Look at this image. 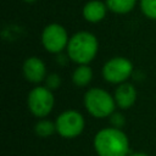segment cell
Listing matches in <instances>:
<instances>
[{"label":"cell","mask_w":156,"mask_h":156,"mask_svg":"<svg viewBox=\"0 0 156 156\" xmlns=\"http://www.w3.org/2000/svg\"><path fill=\"white\" fill-rule=\"evenodd\" d=\"M107 6L105 2L100 0H90L84 4L82 15L83 18L89 23H99L101 22L107 13Z\"/></svg>","instance_id":"cell-10"},{"label":"cell","mask_w":156,"mask_h":156,"mask_svg":"<svg viewBox=\"0 0 156 156\" xmlns=\"http://www.w3.org/2000/svg\"><path fill=\"white\" fill-rule=\"evenodd\" d=\"M128 156H149V155L145 152H130Z\"/></svg>","instance_id":"cell-17"},{"label":"cell","mask_w":156,"mask_h":156,"mask_svg":"<svg viewBox=\"0 0 156 156\" xmlns=\"http://www.w3.org/2000/svg\"><path fill=\"white\" fill-rule=\"evenodd\" d=\"M93 146L98 156H128L130 154L127 134L113 127L100 129L94 136Z\"/></svg>","instance_id":"cell-1"},{"label":"cell","mask_w":156,"mask_h":156,"mask_svg":"<svg viewBox=\"0 0 156 156\" xmlns=\"http://www.w3.org/2000/svg\"><path fill=\"white\" fill-rule=\"evenodd\" d=\"M56 132V124L55 122L46 119V118H40L35 126H34V133L39 138H49Z\"/></svg>","instance_id":"cell-13"},{"label":"cell","mask_w":156,"mask_h":156,"mask_svg":"<svg viewBox=\"0 0 156 156\" xmlns=\"http://www.w3.org/2000/svg\"><path fill=\"white\" fill-rule=\"evenodd\" d=\"M22 72L26 80L33 84H39L40 82H44L48 76L44 61L37 56H30L24 60Z\"/></svg>","instance_id":"cell-8"},{"label":"cell","mask_w":156,"mask_h":156,"mask_svg":"<svg viewBox=\"0 0 156 156\" xmlns=\"http://www.w3.org/2000/svg\"><path fill=\"white\" fill-rule=\"evenodd\" d=\"M98 50V38L88 30H80L69 37L66 52L72 62L77 65H89L95 58Z\"/></svg>","instance_id":"cell-2"},{"label":"cell","mask_w":156,"mask_h":156,"mask_svg":"<svg viewBox=\"0 0 156 156\" xmlns=\"http://www.w3.org/2000/svg\"><path fill=\"white\" fill-rule=\"evenodd\" d=\"M83 104L89 115L95 118L110 117L116 108L113 95L102 88H90L85 91Z\"/></svg>","instance_id":"cell-3"},{"label":"cell","mask_w":156,"mask_h":156,"mask_svg":"<svg viewBox=\"0 0 156 156\" xmlns=\"http://www.w3.org/2000/svg\"><path fill=\"white\" fill-rule=\"evenodd\" d=\"M68 41L69 37L66 28L58 23H50L41 32V44L50 54H61L67 49Z\"/></svg>","instance_id":"cell-7"},{"label":"cell","mask_w":156,"mask_h":156,"mask_svg":"<svg viewBox=\"0 0 156 156\" xmlns=\"http://www.w3.org/2000/svg\"><path fill=\"white\" fill-rule=\"evenodd\" d=\"M113 98L116 105L121 110H128L136 101V89L132 83L124 82L122 84H118V87L115 89Z\"/></svg>","instance_id":"cell-9"},{"label":"cell","mask_w":156,"mask_h":156,"mask_svg":"<svg viewBox=\"0 0 156 156\" xmlns=\"http://www.w3.org/2000/svg\"><path fill=\"white\" fill-rule=\"evenodd\" d=\"M55 124L56 133H58V135L65 139H73L82 134L85 121L80 112L76 110H66L57 116Z\"/></svg>","instance_id":"cell-6"},{"label":"cell","mask_w":156,"mask_h":156,"mask_svg":"<svg viewBox=\"0 0 156 156\" xmlns=\"http://www.w3.org/2000/svg\"><path fill=\"white\" fill-rule=\"evenodd\" d=\"M55 105V98L45 85L33 88L27 96V106L30 113L38 118H44L51 113Z\"/></svg>","instance_id":"cell-4"},{"label":"cell","mask_w":156,"mask_h":156,"mask_svg":"<svg viewBox=\"0 0 156 156\" xmlns=\"http://www.w3.org/2000/svg\"><path fill=\"white\" fill-rule=\"evenodd\" d=\"M23 1H26V2H29V4H30V2H35L37 0H23Z\"/></svg>","instance_id":"cell-18"},{"label":"cell","mask_w":156,"mask_h":156,"mask_svg":"<svg viewBox=\"0 0 156 156\" xmlns=\"http://www.w3.org/2000/svg\"><path fill=\"white\" fill-rule=\"evenodd\" d=\"M44 82H45V87L48 89H50L51 91H54V90L60 88V85H61V77L57 73H49Z\"/></svg>","instance_id":"cell-15"},{"label":"cell","mask_w":156,"mask_h":156,"mask_svg":"<svg viewBox=\"0 0 156 156\" xmlns=\"http://www.w3.org/2000/svg\"><path fill=\"white\" fill-rule=\"evenodd\" d=\"M139 6L145 17L156 21V0H140Z\"/></svg>","instance_id":"cell-14"},{"label":"cell","mask_w":156,"mask_h":156,"mask_svg":"<svg viewBox=\"0 0 156 156\" xmlns=\"http://www.w3.org/2000/svg\"><path fill=\"white\" fill-rule=\"evenodd\" d=\"M107 9L116 15L129 13L136 5V0H106Z\"/></svg>","instance_id":"cell-12"},{"label":"cell","mask_w":156,"mask_h":156,"mask_svg":"<svg viewBox=\"0 0 156 156\" xmlns=\"http://www.w3.org/2000/svg\"><path fill=\"white\" fill-rule=\"evenodd\" d=\"M133 63L123 56H115L107 60L101 69L102 78L111 84H122L133 74Z\"/></svg>","instance_id":"cell-5"},{"label":"cell","mask_w":156,"mask_h":156,"mask_svg":"<svg viewBox=\"0 0 156 156\" xmlns=\"http://www.w3.org/2000/svg\"><path fill=\"white\" fill-rule=\"evenodd\" d=\"M93 79V69L89 65H78L72 73V82L76 87H87Z\"/></svg>","instance_id":"cell-11"},{"label":"cell","mask_w":156,"mask_h":156,"mask_svg":"<svg viewBox=\"0 0 156 156\" xmlns=\"http://www.w3.org/2000/svg\"><path fill=\"white\" fill-rule=\"evenodd\" d=\"M110 123H111V127L122 129V127L126 124V118H124L123 113L115 111V112L110 116Z\"/></svg>","instance_id":"cell-16"}]
</instances>
